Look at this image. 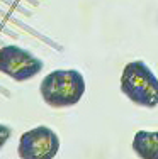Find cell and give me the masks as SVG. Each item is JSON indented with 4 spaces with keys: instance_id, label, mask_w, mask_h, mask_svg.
Wrapping results in <instances>:
<instances>
[{
    "instance_id": "cell-1",
    "label": "cell",
    "mask_w": 158,
    "mask_h": 159,
    "mask_svg": "<svg viewBox=\"0 0 158 159\" xmlns=\"http://www.w3.org/2000/svg\"><path fill=\"white\" fill-rule=\"evenodd\" d=\"M85 78L77 70H55L43 78L39 92L53 108L73 107L85 93Z\"/></svg>"
},
{
    "instance_id": "cell-2",
    "label": "cell",
    "mask_w": 158,
    "mask_h": 159,
    "mask_svg": "<svg viewBox=\"0 0 158 159\" xmlns=\"http://www.w3.org/2000/svg\"><path fill=\"white\" fill-rule=\"evenodd\" d=\"M121 92L138 107L155 108L158 105V78L145 61H131L122 70Z\"/></svg>"
},
{
    "instance_id": "cell-3",
    "label": "cell",
    "mask_w": 158,
    "mask_h": 159,
    "mask_svg": "<svg viewBox=\"0 0 158 159\" xmlns=\"http://www.w3.org/2000/svg\"><path fill=\"white\" fill-rule=\"evenodd\" d=\"M43 61L21 46H3L0 49V73L16 81H27L43 70Z\"/></svg>"
},
{
    "instance_id": "cell-4",
    "label": "cell",
    "mask_w": 158,
    "mask_h": 159,
    "mask_svg": "<svg viewBox=\"0 0 158 159\" xmlns=\"http://www.w3.org/2000/svg\"><path fill=\"white\" fill-rule=\"evenodd\" d=\"M60 151V137L46 125L24 132L19 139L17 152L21 159H53Z\"/></svg>"
},
{
    "instance_id": "cell-5",
    "label": "cell",
    "mask_w": 158,
    "mask_h": 159,
    "mask_svg": "<svg viewBox=\"0 0 158 159\" xmlns=\"http://www.w3.org/2000/svg\"><path fill=\"white\" fill-rule=\"evenodd\" d=\"M131 147L140 159H158V130H138Z\"/></svg>"
},
{
    "instance_id": "cell-6",
    "label": "cell",
    "mask_w": 158,
    "mask_h": 159,
    "mask_svg": "<svg viewBox=\"0 0 158 159\" xmlns=\"http://www.w3.org/2000/svg\"><path fill=\"white\" fill-rule=\"evenodd\" d=\"M10 135H12V129L3 125V124H0V149H2L3 144L10 139Z\"/></svg>"
}]
</instances>
